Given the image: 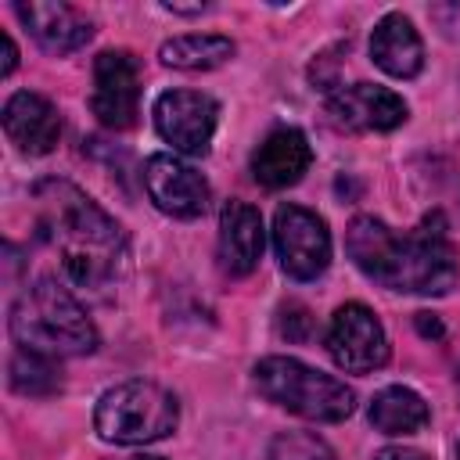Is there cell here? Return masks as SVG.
Instances as JSON below:
<instances>
[{"label":"cell","instance_id":"obj_1","mask_svg":"<svg viewBox=\"0 0 460 460\" xmlns=\"http://www.w3.org/2000/svg\"><path fill=\"white\" fill-rule=\"evenodd\" d=\"M40 241L54 252L65 288L104 295L126 270V230L79 187L65 180H43L32 190Z\"/></svg>","mask_w":460,"mask_h":460},{"label":"cell","instance_id":"obj_2","mask_svg":"<svg viewBox=\"0 0 460 460\" xmlns=\"http://www.w3.org/2000/svg\"><path fill=\"white\" fill-rule=\"evenodd\" d=\"M345 252L363 277L388 291L446 295L460 277L442 212L424 216L410 234L392 230L377 216H356L345 230Z\"/></svg>","mask_w":460,"mask_h":460},{"label":"cell","instance_id":"obj_3","mask_svg":"<svg viewBox=\"0 0 460 460\" xmlns=\"http://www.w3.org/2000/svg\"><path fill=\"white\" fill-rule=\"evenodd\" d=\"M11 338L18 349L43 352V356H86L97 349L101 334L86 316L83 302L61 280L40 277L11 302Z\"/></svg>","mask_w":460,"mask_h":460},{"label":"cell","instance_id":"obj_4","mask_svg":"<svg viewBox=\"0 0 460 460\" xmlns=\"http://www.w3.org/2000/svg\"><path fill=\"white\" fill-rule=\"evenodd\" d=\"M252 374H255V388L295 417L316 424H338L356 410V392L345 381L295 356H266L255 363Z\"/></svg>","mask_w":460,"mask_h":460},{"label":"cell","instance_id":"obj_5","mask_svg":"<svg viewBox=\"0 0 460 460\" xmlns=\"http://www.w3.org/2000/svg\"><path fill=\"white\" fill-rule=\"evenodd\" d=\"M180 424V402L169 388H162L158 381H122L115 388H108L97 399L93 410V428L104 442L115 446H147V442H162L176 431Z\"/></svg>","mask_w":460,"mask_h":460},{"label":"cell","instance_id":"obj_6","mask_svg":"<svg viewBox=\"0 0 460 460\" xmlns=\"http://www.w3.org/2000/svg\"><path fill=\"white\" fill-rule=\"evenodd\" d=\"M273 248L288 277L316 280L331 262V230L316 212L302 205H280L273 212Z\"/></svg>","mask_w":460,"mask_h":460},{"label":"cell","instance_id":"obj_7","mask_svg":"<svg viewBox=\"0 0 460 460\" xmlns=\"http://www.w3.org/2000/svg\"><path fill=\"white\" fill-rule=\"evenodd\" d=\"M327 352L334 367L349 374H370L388 363V334L374 316V309H367L363 302H345L331 316Z\"/></svg>","mask_w":460,"mask_h":460},{"label":"cell","instance_id":"obj_8","mask_svg":"<svg viewBox=\"0 0 460 460\" xmlns=\"http://www.w3.org/2000/svg\"><path fill=\"white\" fill-rule=\"evenodd\" d=\"M216 122H219V104L208 93L165 90L155 101V129L180 155H190V158L208 155Z\"/></svg>","mask_w":460,"mask_h":460},{"label":"cell","instance_id":"obj_9","mask_svg":"<svg viewBox=\"0 0 460 460\" xmlns=\"http://www.w3.org/2000/svg\"><path fill=\"white\" fill-rule=\"evenodd\" d=\"M140 104V72L129 50H101L93 61L90 108L104 129H129Z\"/></svg>","mask_w":460,"mask_h":460},{"label":"cell","instance_id":"obj_10","mask_svg":"<svg viewBox=\"0 0 460 460\" xmlns=\"http://www.w3.org/2000/svg\"><path fill=\"white\" fill-rule=\"evenodd\" d=\"M144 187L155 208H162L172 219H194L208 205L205 176L176 155H151L144 162Z\"/></svg>","mask_w":460,"mask_h":460},{"label":"cell","instance_id":"obj_11","mask_svg":"<svg viewBox=\"0 0 460 460\" xmlns=\"http://www.w3.org/2000/svg\"><path fill=\"white\" fill-rule=\"evenodd\" d=\"M327 111L334 115L338 126H349V129H395L406 122L410 108L406 101L388 90V86H377V83H352V86H341L327 97Z\"/></svg>","mask_w":460,"mask_h":460},{"label":"cell","instance_id":"obj_12","mask_svg":"<svg viewBox=\"0 0 460 460\" xmlns=\"http://www.w3.org/2000/svg\"><path fill=\"white\" fill-rule=\"evenodd\" d=\"M4 133L22 155H50L61 140L58 108L32 90H18L4 104Z\"/></svg>","mask_w":460,"mask_h":460},{"label":"cell","instance_id":"obj_13","mask_svg":"<svg viewBox=\"0 0 460 460\" xmlns=\"http://www.w3.org/2000/svg\"><path fill=\"white\" fill-rule=\"evenodd\" d=\"M309 165H313V147H309L305 133L295 126L273 129L252 155V176L266 190H284V187L298 183Z\"/></svg>","mask_w":460,"mask_h":460},{"label":"cell","instance_id":"obj_14","mask_svg":"<svg viewBox=\"0 0 460 460\" xmlns=\"http://www.w3.org/2000/svg\"><path fill=\"white\" fill-rule=\"evenodd\" d=\"M266 248V230L259 208L248 201H226L219 212V266L230 277H248Z\"/></svg>","mask_w":460,"mask_h":460},{"label":"cell","instance_id":"obj_15","mask_svg":"<svg viewBox=\"0 0 460 460\" xmlns=\"http://www.w3.org/2000/svg\"><path fill=\"white\" fill-rule=\"evenodd\" d=\"M22 25L32 32V40L50 50V54H72L90 43L93 25L86 14H79L72 4H54V0H32L14 7Z\"/></svg>","mask_w":460,"mask_h":460},{"label":"cell","instance_id":"obj_16","mask_svg":"<svg viewBox=\"0 0 460 460\" xmlns=\"http://www.w3.org/2000/svg\"><path fill=\"white\" fill-rule=\"evenodd\" d=\"M370 58L381 72L395 79H413L424 68V43L413 29V22L399 11L385 14L370 32Z\"/></svg>","mask_w":460,"mask_h":460},{"label":"cell","instance_id":"obj_17","mask_svg":"<svg viewBox=\"0 0 460 460\" xmlns=\"http://www.w3.org/2000/svg\"><path fill=\"white\" fill-rule=\"evenodd\" d=\"M162 65L180 68V72H208L219 68L234 58V40L216 36V32H187V36H172L158 47Z\"/></svg>","mask_w":460,"mask_h":460},{"label":"cell","instance_id":"obj_18","mask_svg":"<svg viewBox=\"0 0 460 460\" xmlns=\"http://www.w3.org/2000/svg\"><path fill=\"white\" fill-rule=\"evenodd\" d=\"M431 420L428 402L402 385H388L370 399V424L385 435H410Z\"/></svg>","mask_w":460,"mask_h":460},{"label":"cell","instance_id":"obj_19","mask_svg":"<svg viewBox=\"0 0 460 460\" xmlns=\"http://www.w3.org/2000/svg\"><path fill=\"white\" fill-rule=\"evenodd\" d=\"M7 381L18 395H32V399H47V395H58L61 392V367L54 356H43V352H29V349H18L11 356V367H7Z\"/></svg>","mask_w":460,"mask_h":460},{"label":"cell","instance_id":"obj_20","mask_svg":"<svg viewBox=\"0 0 460 460\" xmlns=\"http://www.w3.org/2000/svg\"><path fill=\"white\" fill-rule=\"evenodd\" d=\"M270 460H334V453L309 431H284L273 438Z\"/></svg>","mask_w":460,"mask_h":460},{"label":"cell","instance_id":"obj_21","mask_svg":"<svg viewBox=\"0 0 460 460\" xmlns=\"http://www.w3.org/2000/svg\"><path fill=\"white\" fill-rule=\"evenodd\" d=\"M280 334L302 341V338L309 334V313H305L302 305H288V309L280 313Z\"/></svg>","mask_w":460,"mask_h":460},{"label":"cell","instance_id":"obj_22","mask_svg":"<svg viewBox=\"0 0 460 460\" xmlns=\"http://www.w3.org/2000/svg\"><path fill=\"white\" fill-rule=\"evenodd\" d=\"M374 460H428V453H420L413 446H385L374 453Z\"/></svg>","mask_w":460,"mask_h":460},{"label":"cell","instance_id":"obj_23","mask_svg":"<svg viewBox=\"0 0 460 460\" xmlns=\"http://www.w3.org/2000/svg\"><path fill=\"white\" fill-rule=\"evenodd\" d=\"M0 50H4L0 75H11V72H14V65H18V47H14V40H11L7 32H0Z\"/></svg>","mask_w":460,"mask_h":460},{"label":"cell","instance_id":"obj_24","mask_svg":"<svg viewBox=\"0 0 460 460\" xmlns=\"http://www.w3.org/2000/svg\"><path fill=\"white\" fill-rule=\"evenodd\" d=\"M417 331H420L424 338H442V334H446L435 313H417Z\"/></svg>","mask_w":460,"mask_h":460},{"label":"cell","instance_id":"obj_25","mask_svg":"<svg viewBox=\"0 0 460 460\" xmlns=\"http://www.w3.org/2000/svg\"><path fill=\"white\" fill-rule=\"evenodd\" d=\"M133 460H162V456H133Z\"/></svg>","mask_w":460,"mask_h":460},{"label":"cell","instance_id":"obj_26","mask_svg":"<svg viewBox=\"0 0 460 460\" xmlns=\"http://www.w3.org/2000/svg\"><path fill=\"white\" fill-rule=\"evenodd\" d=\"M456 460H460V446H456Z\"/></svg>","mask_w":460,"mask_h":460},{"label":"cell","instance_id":"obj_27","mask_svg":"<svg viewBox=\"0 0 460 460\" xmlns=\"http://www.w3.org/2000/svg\"><path fill=\"white\" fill-rule=\"evenodd\" d=\"M456 381H460V370H456Z\"/></svg>","mask_w":460,"mask_h":460}]
</instances>
